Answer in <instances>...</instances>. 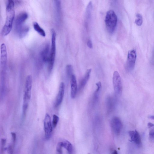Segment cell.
Instances as JSON below:
<instances>
[{"label":"cell","instance_id":"cell-16","mask_svg":"<svg viewBox=\"0 0 154 154\" xmlns=\"http://www.w3.org/2000/svg\"><path fill=\"white\" fill-rule=\"evenodd\" d=\"M129 136L132 142L137 145H140L141 143V139L140 134L136 130L130 131L129 132Z\"/></svg>","mask_w":154,"mask_h":154},{"label":"cell","instance_id":"cell-31","mask_svg":"<svg viewBox=\"0 0 154 154\" xmlns=\"http://www.w3.org/2000/svg\"><path fill=\"white\" fill-rule=\"evenodd\" d=\"M111 154H118V152L116 150H114Z\"/></svg>","mask_w":154,"mask_h":154},{"label":"cell","instance_id":"cell-9","mask_svg":"<svg viewBox=\"0 0 154 154\" xmlns=\"http://www.w3.org/2000/svg\"><path fill=\"white\" fill-rule=\"evenodd\" d=\"M28 17L27 13L22 12L19 14L16 17L15 23V29L23 26L24 23L26 21Z\"/></svg>","mask_w":154,"mask_h":154},{"label":"cell","instance_id":"cell-2","mask_svg":"<svg viewBox=\"0 0 154 154\" xmlns=\"http://www.w3.org/2000/svg\"><path fill=\"white\" fill-rule=\"evenodd\" d=\"M105 22L108 31L110 34L113 33L118 22L117 16L113 10H110L107 12Z\"/></svg>","mask_w":154,"mask_h":154},{"label":"cell","instance_id":"cell-29","mask_svg":"<svg viewBox=\"0 0 154 154\" xmlns=\"http://www.w3.org/2000/svg\"><path fill=\"white\" fill-rule=\"evenodd\" d=\"M87 45L88 48L91 49L93 48V44L91 41L88 40L87 42Z\"/></svg>","mask_w":154,"mask_h":154},{"label":"cell","instance_id":"cell-4","mask_svg":"<svg viewBox=\"0 0 154 154\" xmlns=\"http://www.w3.org/2000/svg\"><path fill=\"white\" fill-rule=\"evenodd\" d=\"M113 83L116 95H121L122 91V86L120 76L117 71L114 72L113 76Z\"/></svg>","mask_w":154,"mask_h":154},{"label":"cell","instance_id":"cell-14","mask_svg":"<svg viewBox=\"0 0 154 154\" xmlns=\"http://www.w3.org/2000/svg\"><path fill=\"white\" fill-rule=\"evenodd\" d=\"M92 72V69H87L83 78L80 81L79 86L80 91L84 88L87 84L89 79Z\"/></svg>","mask_w":154,"mask_h":154},{"label":"cell","instance_id":"cell-5","mask_svg":"<svg viewBox=\"0 0 154 154\" xmlns=\"http://www.w3.org/2000/svg\"><path fill=\"white\" fill-rule=\"evenodd\" d=\"M137 57L135 49H132L128 52L126 64V69L129 71L133 70L134 67Z\"/></svg>","mask_w":154,"mask_h":154},{"label":"cell","instance_id":"cell-3","mask_svg":"<svg viewBox=\"0 0 154 154\" xmlns=\"http://www.w3.org/2000/svg\"><path fill=\"white\" fill-rule=\"evenodd\" d=\"M52 38H51V46L50 51L49 59L48 62V71L49 73L52 72L54 66L56 55V33L55 30L52 29L51 30Z\"/></svg>","mask_w":154,"mask_h":154},{"label":"cell","instance_id":"cell-7","mask_svg":"<svg viewBox=\"0 0 154 154\" xmlns=\"http://www.w3.org/2000/svg\"><path fill=\"white\" fill-rule=\"evenodd\" d=\"M44 129L46 138L49 139L50 137L53 128L51 123V118L49 115L47 113L44 120Z\"/></svg>","mask_w":154,"mask_h":154},{"label":"cell","instance_id":"cell-22","mask_svg":"<svg viewBox=\"0 0 154 154\" xmlns=\"http://www.w3.org/2000/svg\"><path fill=\"white\" fill-rule=\"evenodd\" d=\"M135 22L138 26H140L142 25L143 22V18L142 15L138 14H136V18Z\"/></svg>","mask_w":154,"mask_h":154},{"label":"cell","instance_id":"cell-23","mask_svg":"<svg viewBox=\"0 0 154 154\" xmlns=\"http://www.w3.org/2000/svg\"><path fill=\"white\" fill-rule=\"evenodd\" d=\"M92 8V4L91 2H90L87 5L86 9V16L87 19L90 18Z\"/></svg>","mask_w":154,"mask_h":154},{"label":"cell","instance_id":"cell-28","mask_svg":"<svg viewBox=\"0 0 154 154\" xmlns=\"http://www.w3.org/2000/svg\"><path fill=\"white\" fill-rule=\"evenodd\" d=\"M6 150L7 151L9 154H12L13 153L12 147L11 145L9 146L6 149Z\"/></svg>","mask_w":154,"mask_h":154},{"label":"cell","instance_id":"cell-17","mask_svg":"<svg viewBox=\"0 0 154 154\" xmlns=\"http://www.w3.org/2000/svg\"><path fill=\"white\" fill-rule=\"evenodd\" d=\"M115 105V100L111 96H109L106 100V107L107 112L110 113L114 110Z\"/></svg>","mask_w":154,"mask_h":154},{"label":"cell","instance_id":"cell-6","mask_svg":"<svg viewBox=\"0 0 154 154\" xmlns=\"http://www.w3.org/2000/svg\"><path fill=\"white\" fill-rule=\"evenodd\" d=\"M111 127L113 132L116 135H119L120 133L123 125L121 120L117 117H114L111 120Z\"/></svg>","mask_w":154,"mask_h":154},{"label":"cell","instance_id":"cell-11","mask_svg":"<svg viewBox=\"0 0 154 154\" xmlns=\"http://www.w3.org/2000/svg\"><path fill=\"white\" fill-rule=\"evenodd\" d=\"M7 60V50L5 45L2 43L1 46V65L3 69L5 68Z\"/></svg>","mask_w":154,"mask_h":154},{"label":"cell","instance_id":"cell-24","mask_svg":"<svg viewBox=\"0 0 154 154\" xmlns=\"http://www.w3.org/2000/svg\"><path fill=\"white\" fill-rule=\"evenodd\" d=\"M149 130V136L151 138H154V124L149 123L148 124Z\"/></svg>","mask_w":154,"mask_h":154},{"label":"cell","instance_id":"cell-19","mask_svg":"<svg viewBox=\"0 0 154 154\" xmlns=\"http://www.w3.org/2000/svg\"><path fill=\"white\" fill-rule=\"evenodd\" d=\"M33 27L35 30L41 36L43 37L46 36L45 32L37 22H34Z\"/></svg>","mask_w":154,"mask_h":154},{"label":"cell","instance_id":"cell-1","mask_svg":"<svg viewBox=\"0 0 154 154\" xmlns=\"http://www.w3.org/2000/svg\"><path fill=\"white\" fill-rule=\"evenodd\" d=\"M14 5V2L12 0H8L6 3V19L2 31L4 36L8 35L11 30L15 15Z\"/></svg>","mask_w":154,"mask_h":154},{"label":"cell","instance_id":"cell-10","mask_svg":"<svg viewBox=\"0 0 154 154\" xmlns=\"http://www.w3.org/2000/svg\"><path fill=\"white\" fill-rule=\"evenodd\" d=\"M65 84L63 82H61L59 86L58 94L57 96L55 102V107L59 106L61 104L65 93Z\"/></svg>","mask_w":154,"mask_h":154},{"label":"cell","instance_id":"cell-21","mask_svg":"<svg viewBox=\"0 0 154 154\" xmlns=\"http://www.w3.org/2000/svg\"><path fill=\"white\" fill-rule=\"evenodd\" d=\"M66 73L68 78H71L73 75V68L71 65H68L67 66L66 68Z\"/></svg>","mask_w":154,"mask_h":154},{"label":"cell","instance_id":"cell-13","mask_svg":"<svg viewBox=\"0 0 154 154\" xmlns=\"http://www.w3.org/2000/svg\"><path fill=\"white\" fill-rule=\"evenodd\" d=\"M70 86H71V97L74 99L76 97L77 92V81L75 76L73 75L70 78Z\"/></svg>","mask_w":154,"mask_h":154},{"label":"cell","instance_id":"cell-30","mask_svg":"<svg viewBox=\"0 0 154 154\" xmlns=\"http://www.w3.org/2000/svg\"><path fill=\"white\" fill-rule=\"evenodd\" d=\"M6 142V140L5 139H2L1 140V145L2 150H3L4 147L5 145Z\"/></svg>","mask_w":154,"mask_h":154},{"label":"cell","instance_id":"cell-26","mask_svg":"<svg viewBox=\"0 0 154 154\" xmlns=\"http://www.w3.org/2000/svg\"><path fill=\"white\" fill-rule=\"evenodd\" d=\"M59 118L56 115H54L53 117V124L54 128L56 127L58 123L59 120Z\"/></svg>","mask_w":154,"mask_h":154},{"label":"cell","instance_id":"cell-18","mask_svg":"<svg viewBox=\"0 0 154 154\" xmlns=\"http://www.w3.org/2000/svg\"><path fill=\"white\" fill-rule=\"evenodd\" d=\"M97 86V89L94 93L93 96V101L95 102L97 101L99 97L100 91L101 88V84L100 82H99L96 84Z\"/></svg>","mask_w":154,"mask_h":154},{"label":"cell","instance_id":"cell-27","mask_svg":"<svg viewBox=\"0 0 154 154\" xmlns=\"http://www.w3.org/2000/svg\"><path fill=\"white\" fill-rule=\"evenodd\" d=\"M11 135L12 142H13V143L15 144L16 142V133L12 132L11 133Z\"/></svg>","mask_w":154,"mask_h":154},{"label":"cell","instance_id":"cell-15","mask_svg":"<svg viewBox=\"0 0 154 154\" xmlns=\"http://www.w3.org/2000/svg\"><path fill=\"white\" fill-rule=\"evenodd\" d=\"M16 32L19 37L22 38L28 32L29 27L27 26L24 25L23 26L15 29Z\"/></svg>","mask_w":154,"mask_h":154},{"label":"cell","instance_id":"cell-20","mask_svg":"<svg viewBox=\"0 0 154 154\" xmlns=\"http://www.w3.org/2000/svg\"><path fill=\"white\" fill-rule=\"evenodd\" d=\"M63 147H64L69 154L72 153L73 151V146L68 140H65L62 142Z\"/></svg>","mask_w":154,"mask_h":154},{"label":"cell","instance_id":"cell-25","mask_svg":"<svg viewBox=\"0 0 154 154\" xmlns=\"http://www.w3.org/2000/svg\"><path fill=\"white\" fill-rule=\"evenodd\" d=\"M62 142H60L57 144L56 148V151L57 153V154H62Z\"/></svg>","mask_w":154,"mask_h":154},{"label":"cell","instance_id":"cell-33","mask_svg":"<svg viewBox=\"0 0 154 154\" xmlns=\"http://www.w3.org/2000/svg\"><path fill=\"white\" fill-rule=\"evenodd\" d=\"M88 154H90V153H88Z\"/></svg>","mask_w":154,"mask_h":154},{"label":"cell","instance_id":"cell-12","mask_svg":"<svg viewBox=\"0 0 154 154\" xmlns=\"http://www.w3.org/2000/svg\"><path fill=\"white\" fill-rule=\"evenodd\" d=\"M50 54L49 45V44H47L43 47L40 53V57L43 62H48Z\"/></svg>","mask_w":154,"mask_h":154},{"label":"cell","instance_id":"cell-8","mask_svg":"<svg viewBox=\"0 0 154 154\" xmlns=\"http://www.w3.org/2000/svg\"><path fill=\"white\" fill-rule=\"evenodd\" d=\"M32 85V76L29 75L27 76L26 80L23 98L30 100Z\"/></svg>","mask_w":154,"mask_h":154},{"label":"cell","instance_id":"cell-32","mask_svg":"<svg viewBox=\"0 0 154 154\" xmlns=\"http://www.w3.org/2000/svg\"><path fill=\"white\" fill-rule=\"evenodd\" d=\"M150 118L153 120H154V116H151L150 117Z\"/></svg>","mask_w":154,"mask_h":154}]
</instances>
